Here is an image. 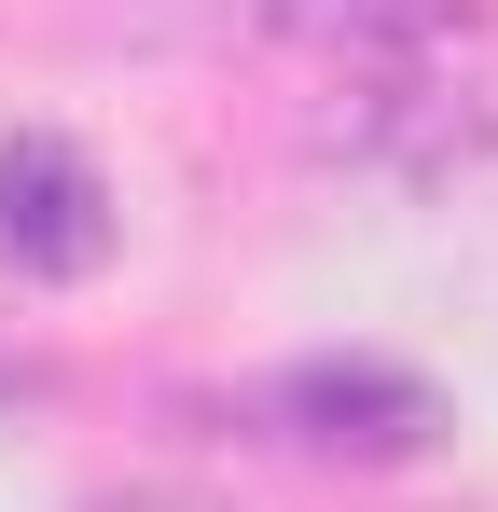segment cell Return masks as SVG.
I'll list each match as a JSON object with an SVG mask.
<instances>
[{
	"label": "cell",
	"instance_id": "cell-1",
	"mask_svg": "<svg viewBox=\"0 0 498 512\" xmlns=\"http://www.w3.org/2000/svg\"><path fill=\"white\" fill-rule=\"evenodd\" d=\"M263 416L291 429L305 457H346V471H402L443 443V388L402 374V360H291L263 388Z\"/></svg>",
	"mask_w": 498,
	"mask_h": 512
},
{
	"label": "cell",
	"instance_id": "cell-2",
	"mask_svg": "<svg viewBox=\"0 0 498 512\" xmlns=\"http://www.w3.org/2000/svg\"><path fill=\"white\" fill-rule=\"evenodd\" d=\"M111 236H125V208H111L97 153L56 139V125H14V139H0V263L70 291V277L111 263Z\"/></svg>",
	"mask_w": 498,
	"mask_h": 512
},
{
	"label": "cell",
	"instance_id": "cell-3",
	"mask_svg": "<svg viewBox=\"0 0 498 512\" xmlns=\"http://www.w3.org/2000/svg\"><path fill=\"white\" fill-rule=\"evenodd\" d=\"M332 139L374 153V167H402V180H443V167H471L498 139V97L443 84V56H429V70H360V111H346Z\"/></svg>",
	"mask_w": 498,
	"mask_h": 512
},
{
	"label": "cell",
	"instance_id": "cell-4",
	"mask_svg": "<svg viewBox=\"0 0 498 512\" xmlns=\"http://www.w3.org/2000/svg\"><path fill=\"white\" fill-rule=\"evenodd\" d=\"M263 28L319 70H429L485 42V0H263Z\"/></svg>",
	"mask_w": 498,
	"mask_h": 512
},
{
	"label": "cell",
	"instance_id": "cell-5",
	"mask_svg": "<svg viewBox=\"0 0 498 512\" xmlns=\"http://www.w3.org/2000/svg\"><path fill=\"white\" fill-rule=\"evenodd\" d=\"M70 512H236V499H208V485H97Z\"/></svg>",
	"mask_w": 498,
	"mask_h": 512
}]
</instances>
